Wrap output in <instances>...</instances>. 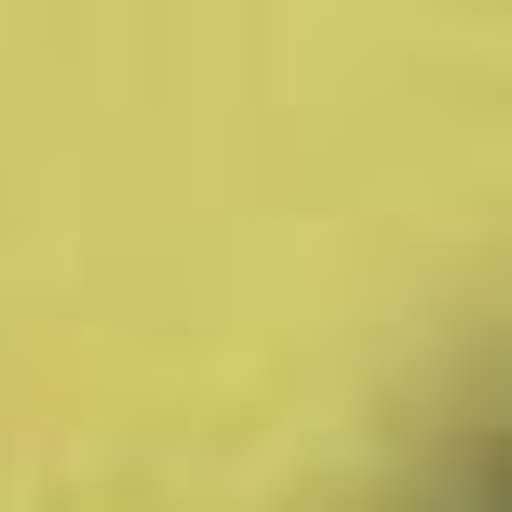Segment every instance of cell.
I'll return each mask as SVG.
<instances>
[{
    "mask_svg": "<svg viewBox=\"0 0 512 512\" xmlns=\"http://www.w3.org/2000/svg\"><path fill=\"white\" fill-rule=\"evenodd\" d=\"M472 512H512V432L486 445V459H472Z\"/></svg>",
    "mask_w": 512,
    "mask_h": 512,
    "instance_id": "6da1fadb",
    "label": "cell"
}]
</instances>
